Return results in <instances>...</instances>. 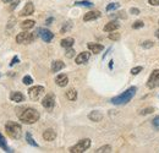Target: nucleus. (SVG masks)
I'll list each match as a JSON object with an SVG mask.
<instances>
[{
	"label": "nucleus",
	"instance_id": "37",
	"mask_svg": "<svg viewBox=\"0 0 159 153\" xmlns=\"http://www.w3.org/2000/svg\"><path fill=\"white\" fill-rule=\"evenodd\" d=\"M19 61H20L19 57H14L12 58V60H11V63H10V66H14L15 64H19Z\"/></svg>",
	"mask_w": 159,
	"mask_h": 153
},
{
	"label": "nucleus",
	"instance_id": "35",
	"mask_svg": "<svg viewBox=\"0 0 159 153\" xmlns=\"http://www.w3.org/2000/svg\"><path fill=\"white\" fill-rule=\"evenodd\" d=\"M22 82H23L25 85H31V83L33 82V80H32V77L27 75V76H25L23 78H22Z\"/></svg>",
	"mask_w": 159,
	"mask_h": 153
},
{
	"label": "nucleus",
	"instance_id": "39",
	"mask_svg": "<svg viewBox=\"0 0 159 153\" xmlns=\"http://www.w3.org/2000/svg\"><path fill=\"white\" fill-rule=\"evenodd\" d=\"M148 4L152 6H159V0H148Z\"/></svg>",
	"mask_w": 159,
	"mask_h": 153
},
{
	"label": "nucleus",
	"instance_id": "16",
	"mask_svg": "<svg viewBox=\"0 0 159 153\" xmlns=\"http://www.w3.org/2000/svg\"><path fill=\"white\" fill-rule=\"evenodd\" d=\"M88 119L91 120V121H94V123H99L102 121V119H103V114L98 112V110H93V112H91L89 114H88Z\"/></svg>",
	"mask_w": 159,
	"mask_h": 153
},
{
	"label": "nucleus",
	"instance_id": "46",
	"mask_svg": "<svg viewBox=\"0 0 159 153\" xmlns=\"http://www.w3.org/2000/svg\"><path fill=\"white\" fill-rule=\"evenodd\" d=\"M158 23H159V22H158Z\"/></svg>",
	"mask_w": 159,
	"mask_h": 153
},
{
	"label": "nucleus",
	"instance_id": "31",
	"mask_svg": "<svg viewBox=\"0 0 159 153\" xmlns=\"http://www.w3.org/2000/svg\"><path fill=\"white\" fill-rule=\"evenodd\" d=\"M144 26V22L143 21H136L134 25H132V28L134 30H139V28H142Z\"/></svg>",
	"mask_w": 159,
	"mask_h": 153
},
{
	"label": "nucleus",
	"instance_id": "40",
	"mask_svg": "<svg viewBox=\"0 0 159 153\" xmlns=\"http://www.w3.org/2000/svg\"><path fill=\"white\" fill-rule=\"evenodd\" d=\"M19 2H20V0H17V1H15V2H14V4L11 5V6H10V10H14V9H15V7H16V6L19 5Z\"/></svg>",
	"mask_w": 159,
	"mask_h": 153
},
{
	"label": "nucleus",
	"instance_id": "3",
	"mask_svg": "<svg viewBox=\"0 0 159 153\" xmlns=\"http://www.w3.org/2000/svg\"><path fill=\"white\" fill-rule=\"evenodd\" d=\"M5 130H6L7 135H9L11 138H15V140L20 138L21 135H22L21 125L17 124V123H15V121H7V123L5 124Z\"/></svg>",
	"mask_w": 159,
	"mask_h": 153
},
{
	"label": "nucleus",
	"instance_id": "33",
	"mask_svg": "<svg viewBox=\"0 0 159 153\" xmlns=\"http://www.w3.org/2000/svg\"><path fill=\"white\" fill-rule=\"evenodd\" d=\"M66 58H72L75 55V50L72 48H66V53H65Z\"/></svg>",
	"mask_w": 159,
	"mask_h": 153
},
{
	"label": "nucleus",
	"instance_id": "10",
	"mask_svg": "<svg viewBox=\"0 0 159 153\" xmlns=\"http://www.w3.org/2000/svg\"><path fill=\"white\" fill-rule=\"evenodd\" d=\"M34 12V5H33V2H27L26 5H25V7L21 10L20 12V16H28V15H32Z\"/></svg>",
	"mask_w": 159,
	"mask_h": 153
},
{
	"label": "nucleus",
	"instance_id": "12",
	"mask_svg": "<svg viewBox=\"0 0 159 153\" xmlns=\"http://www.w3.org/2000/svg\"><path fill=\"white\" fill-rule=\"evenodd\" d=\"M55 83H57L59 87H65V86L69 83V77H67V75H65V74L58 75L57 78H55Z\"/></svg>",
	"mask_w": 159,
	"mask_h": 153
},
{
	"label": "nucleus",
	"instance_id": "44",
	"mask_svg": "<svg viewBox=\"0 0 159 153\" xmlns=\"http://www.w3.org/2000/svg\"><path fill=\"white\" fill-rule=\"evenodd\" d=\"M12 0H2V2H5V4H7V2H11Z\"/></svg>",
	"mask_w": 159,
	"mask_h": 153
},
{
	"label": "nucleus",
	"instance_id": "43",
	"mask_svg": "<svg viewBox=\"0 0 159 153\" xmlns=\"http://www.w3.org/2000/svg\"><path fill=\"white\" fill-rule=\"evenodd\" d=\"M156 37H157V38L159 39V28L157 30V31H156Z\"/></svg>",
	"mask_w": 159,
	"mask_h": 153
},
{
	"label": "nucleus",
	"instance_id": "24",
	"mask_svg": "<svg viewBox=\"0 0 159 153\" xmlns=\"http://www.w3.org/2000/svg\"><path fill=\"white\" fill-rule=\"evenodd\" d=\"M26 141H27L31 146H33V147H38V143L33 140V137H32L31 132H27V134H26Z\"/></svg>",
	"mask_w": 159,
	"mask_h": 153
},
{
	"label": "nucleus",
	"instance_id": "15",
	"mask_svg": "<svg viewBox=\"0 0 159 153\" xmlns=\"http://www.w3.org/2000/svg\"><path fill=\"white\" fill-rule=\"evenodd\" d=\"M43 138L45 141H54L57 138V132L53 129H48L43 132Z\"/></svg>",
	"mask_w": 159,
	"mask_h": 153
},
{
	"label": "nucleus",
	"instance_id": "11",
	"mask_svg": "<svg viewBox=\"0 0 159 153\" xmlns=\"http://www.w3.org/2000/svg\"><path fill=\"white\" fill-rule=\"evenodd\" d=\"M89 58H91V53H88V52H82V53H80L79 55L76 57V64H77V65L86 64V63L89 60Z\"/></svg>",
	"mask_w": 159,
	"mask_h": 153
},
{
	"label": "nucleus",
	"instance_id": "34",
	"mask_svg": "<svg viewBox=\"0 0 159 153\" xmlns=\"http://www.w3.org/2000/svg\"><path fill=\"white\" fill-rule=\"evenodd\" d=\"M152 125L154 126L156 130H159V115L158 116H156V118L152 120Z\"/></svg>",
	"mask_w": 159,
	"mask_h": 153
},
{
	"label": "nucleus",
	"instance_id": "32",
	"mask_svg": "<svg viewBox=\"0 0 159 153\" xmlns=\"http://www.w3.org/2000/svg\"><path fill=\"white\" fill-rule=\"evenodd\" d=\"M109 39H110V40H119L120 35H119V33H116V32L114 31V32H111V33L109 35Z\"/></svg>",
	"mask_w": 159,
	"mask_h": 153
},
{
	"label": "nucleus",
	"instance_id": "25",
	"mask_svg": "<svg viewBox=\"0 0 159 153\" xmlns=\"http://www.w3.org/2000/svg\"><path fill=\"white\" fill-rule=\"evenodd\" d=\"M75 5H77V6H86V7H91V6H93V2H92V1H89V0H82V1H76V2H75Z\"/></svg>",
	"mask_w": 159,
	"mask_h": 153
},
{
	"label": "nucleus",
	"instance_id": "41",
	"mask_svg": "<svg viewBox=\"0 0 159 153\" xmlns=\"http://www.w3.org/2000/svg\"><path fill=\"white\" fill-rule=\"evenodd\" d=\"M53 22V17H50V19H48L47 20V25H50Z\"/></svg>",
	"mask_w": 159,
	"mask_h": 153
},
{
	"label": "nucleus",
	"instance_id": "20",
	"mask_svg": "<svg viewBox=\"0 0 159 153\" xmlns=\"http://www.w3.org/2000/svg\"><path fill=\"white\" fill-rule=\"evenodd\" d=\"M34 21L33 20H26V21H23V22H21V28L23 30V31H28V30H31V28H33L34 27Z\"/></svg>",
	"mask_w": 159,
	"mask_h": 153
},
{
	"label": "nucleus",
	"instance_id": "30",
	"mask_svg": "<svg viewBox=\"0 0 159 153\" xmlns=\"http://www.w3.org/2000/svg\"><path fill=\"white\" fill-rule=\"evenodd\" d=\"M153 112H154V108L149 107V108H144V109H142V110L139 112V114L141 115H148V114H151V113H153Z\"/></svg>",
	"mask_w": 159,
	"mask_h": 153
},
{
	"label": "nucleus",
	"instance_id": "26",
	"mask_svg": "<svg viewBox=\"0 0 159 153\" xmlns=\"http://www.w3.org/2000/svg\"><path fill=\"white\" fill-rule=\"evenodd\" d=\"M119 7H120V4H118V2H110V4L107 6V11L110 12V11L116 10V9H119Z\"/></svg>",
	"mask_w": 159,
	"mask_h": 153
},
{
	"label": "nucleus",
	"instance_id": "9",
	"mask_svg": "<svg viewBox=\"0 0 159 153\" xmlns=\"http://www.w3.org/2000/svg\"><path fill=\"white\" fill-rule=\"evenodd\" d=\"M36 33H37L44 42H47V43L52 42V39L54 38V33H52L49 30H45V28H38Z\"/></svg>",
	"mask_w": 159,
	"mask_h": 153
},
{
	"label": "nucleus",
	"instance_id": "4",
	"mask_svg": "<svg viewBox=\"0 0 159 153\" xmlns=\"http://www.w3.org/2000/svg\"><path fill=\"white\" fill-rule=\"evenodd\" d=\"M91 147V140L89 138H83V140H81L79 141L75 146H72V147H70L69 148V152L71 153H83L86 152L88 148Z\"/></svg>",
	"mask_w": 159,
	"mask_h": 153
},
{
	"label": "nucleus",
	"instance_id": "18",
	"mask_svg": "<svg viewBox=\"0 0 159 153\" xmlns=\"http://www.w3.org/2000/svg\"><path fill=\"white\" fill-rule=\"evenodd\" d=\"M100 17V12L99 11H89V12H87L84 16H83V21H93V20L98 19Z\"/></svg>",
	"mask_w": 159,
	"mask_h": 153
},
{
	"label": "nucleus",
	"instance_id": "5",
	"mask_svg": "<svg viewBox=\"0 0 159 153\" xmlns=\"http://www.w3.org/2000/svg\"><path fill=\"white\" fill-rule=\"evenodd\" d=\"M34 38H36V35L30 33L27 31H23V32H21L16 36V42L19 44H30L34 40Z\"/></svg>",
	"mask_w": 159,
	"mask_h": 153
},
{
	"label": "nucleus",
	"instance_id": "42",
	"mask_svg": "<svg viewBox=\"0 0 159 153\" xmlns=\"http://www.w3.org/2000/svg\"><path fill=\"white\" fill-rule=\"evenodd\" d=\"M113 63H114V61L110 60V63H109V67H110V69H113Z\"/></svg>",
	"mask_w": 159,
	"mask_h": 153
},
{
	"label": "nucleus",
	"instance_id": "13",
	"mask_svg": "<svg viewBox=\"0 0 159 153\" xmlns=\"http://www.w3.org/2000/svg\"><path fill=\"white\" fill-rule=\"evenodd\" d=\"M87 47H88V49H89L93 54H99L100 52L104 49V47H103L102 44H98V43H88Z\"/></svg>",
	"mask_w": 159,
	"mask_h": 153
},
{
	"label": "nucleus",
	"instance_id": "2",
	"mask_svg": "<svg viewBox=\"0 0 159 153\" xmlns=\"http://www.w3.org/2000/svg\"><path fill=\"white\" fill-rule=\"evenodd\" d=\"M136 91H137V88L135 87V86H132V87H130V88H127L125 92H122L121 95L119 96L114 97V98H111V103L113 104H115V105H122V104H127L136 95Z\"/></svg>",
	"mask_w": 159,
	"mask_h": 153
},
{
	"label": "nucleus",
	"instance_id": "45",
	"mask_svg": "<svg viewBox=\"0 0 159 153\" xmlns=\"http://www.w3.org/2000/svg\"><path fill=\"white\" fill-rule=\"evenodd\" d=\"M109 50H111V48H109V49H108V52H109ZM107 54H108V53H105V54L103 55V59H105V57H107Z\"/></svg>",
	"mask_w": 159,
	"mask_h": 153
},
{
	"label": "nucleus",
	"instance_id": "28",
	"mask_svg": "<svg viewBox=\"0 0 159 153\" xmlns=\"http://www.w3.org/2000/svg\"><path fill=\"white\" fill-rule=\"evenodd\" d=\"M71 27H72V23L69 21V22H66L64 26H62V28H61V33H65V32H67V31H70L71 30Z\"/></svg>",
	"mask_w": 159,
	"mask_h": 153
},
{
	"label": "nucleus",
	"instance_id": "38",
	"mask_svg": "<svg viewBox=\"0 0 159 153\" xmlns=\"http://www.w3.org/2000/svg\"><path fill=\"white\" fill-rule=\"evenodd\" d=\"M130 14H132V15H139V10L137 7H131V9H130Z\"/></svg>",
	"mask_w": 159,
	"mask_h": 153
},
{
	"label": "nucleus",
	"instance_id": "6",
	"mask_svg": "<svg viewBox=\"0 0 159 153\" xmlns=\"http://www.w3.org/2000/svg\"><path fill=\"white\" fill-rule=\"evenodd\" d=\"M147 87L149 90H154V88L159 87V69H156L152 71L151 76L147 81Z\"/></svg>",
	"mask_w": 159,
	"mask_h": 153
},
{
	"label": "nucleus",
	"instance_id": "19",
	"mask_svg": "<svg viewBox=\"0 0 159 153\" xmlns=\"http://www.w3.org/2000/svg\"><path fill=\"white\" fill-rule=\"evenodd\" d=\"M10 99L15 103H21L25 100V96L21 92H11L10 93Z\"/></svg>",
	"mask_w": 159,
	"mask_h": 153
},
{
	"label": "nucleus",
	"instance_id": "22",
	"mask_svg": "<svg viewBox=\"0 0 159 153\" xmlns=\"http://www.w3.org/2000/svg\"><path fill=\"white\" fill-rule=\"evenodd\" d=\"M0 148H2L5 152H12V151L10 150V147L7 146L6 140H5V137L1 135V132H0Z\"/></svg>",
	"mask_w": 159,
	"mask_h": 153
},
{
	"label": "nucleus",
	"instance_id": "1",
	"mask_svg": "<svg viewBox=\"0 0 159 153\" xmlns=\"http://www.w3.org/2000/svg\"><path fill=\"white\" fill-rule=\"evenodd\" d=\"M19 115V119L23 124H34L36 121L39 120V112L33 109V108H26V109H22V112L17 113Z\"/></svg>",
	"mask_w": 159,
	"mask_h": 153
},
{
	"label": "nucleus",
	"instance_id": "17",
	"mask_svg": "<svg viewBox=\"0 0 159 153\" xmlns=\"http://www.w3.org/2000/svg\"><path fill=\"white\" fill-rule=\"evenodd\" d=\"M64 67H65V64L61 60H55L52 63V72H59Z\"/></svg>",
	"mask_w": 159,
	"mask_h": 153
},
{
	"label": "nucleus",
	"instance_id": "7",
	"mask_svg": "<svg viewBox=\"0 0 159 153\" xmlns=\"http://www.w3.org/2000/svg\"><path fill=\"white\" fill-rule=\"evenodd\" d=\"M44 92H45V90L43 86H34L28 90V96L32 100H38L40 97L44 95Z\"/></svg>",
	"mask_w": 159,
	"mask_h": 153
},
{
	"label": "nucleus",
	"instance_id": "8",
	"mask_svg": "<svg viewBox=\"0 0 159 153\" xmlns=\"http://www.w3.org/2000/svg\"><path fill=\"white\" fill-rule=\"evenodd\" d=\"M42 105H43L45 109L52 110V109L54 108V105H55V96H54L53 93H48L47 96L43 98Z\"/></svg>",
	"mask_w": 159,
	"mask_h": 153
},
{
	"label": "nucleus",
	"instance_id": "23",
	"mask_svg": "<svg viewBox=\"0 0 159 153\" xmlns=\"http://www.w3.org/2000/svg\"><path fill=\"white\" fill-rule=\"evenodd\" d=\"M66 97H67V99L69 100H76L77 99V92H76V90H74V88H71V90H69L67 92H66Z\"/></svg>",
	"mask_w": 159,
	"mask_h": 153
},
{
	"label": "nucleus",
	"instance_id": "29",
	"mask_svg": "<svg viewBox=\"0 0 159 153\" xmlns=\"http://www.w3.org/2000/svg\"><path fill=\"white\" fill-rule=\"evenodd\" d=\"M141 45H142V48H144V49H149V48H152V47L154 45V43H153L152 40H144Z\"/></svg>",
	"mask_w": 159,
	"mask_h": 153
},
{
	"label": "nucleus",
	"instance_id": "27",
	"mask_svg": "<svg viewBox=\"0 0 159 153\" xmlns=\"http://www.w3.org/2000/svg\"><path fill=\"white\" fill-rule=\"evenodd\" d=\"M96 152L97 153H109V152H111V147L107 145V146H103V147L98 148Z\"/></svg>",
	"mask_w": 159,
	"mask_h": 153
},
{
	"label": "nucleus",
	"instance_id": "14",
	"mask_svg": "<svg viewBox=\"0 0 159 153\" xmlns=\"http://www.w3.org/2000/svg\"><path fill=\"white\" fill-rule=\"evenodd\" d=\"M119 27H120V25L118 21H110L109 23H107V25L104 26V31H105V32H114V31H116Z\"/></svg>",
	"mask_w": 159,
	"mask_h": 153
},
{
	"label": "nucleus",
	"instance_id": "36",
	"mask_svg": "<svg viewBox=\"0 0 159 153\" xmlns=\"http://www.w3.org/2000/svg\"><path fill=\"white\" fill-rule=\"evenodd\" d=\"M141 71H142V66H136V67L131 69V74L132 75H139Z\"/></svg>",
	"mask_w": 159,
	"mask_h": 153
},
{
	"label": "nucleus",
	"instance_id": "21",
	"mask_svg": "<svg viewBox=\"0 0 159 153\" xmlns=\"http://www.w3.org/2000/svg\"><path fill=\"white\" fill-rule=\"evenodd\" d=\"M74 43H75V40H74V38H71V37L61 39V42H60V44H61L62 48H71L74 45Z\"/></svg>",
	"mask_w": 159,
	"mask_h": 153
}]
</instances>
